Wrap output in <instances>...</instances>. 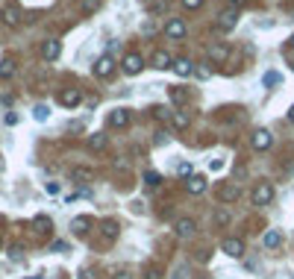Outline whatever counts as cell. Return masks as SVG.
<instances>
[{
	"instance_id": "45",
	"label": "cell",
	"mask_w": 294,
	"mask_h": 279,
	"mask_svg": "<svg viewBox=\"0 0 294 279\" xmlns=\"http://www.w3.org/2000/svg\"><path fill=\"white\" fill-rule=\"evenodd\" d=\"M0 250H3V238H0Z\"/></svg>"
},
{
	"instance_id": "32",
	"label": "cell",
	"mask_w": 294,
	"mask_h": 279,
	"mask_svg": "<svg viewBox=\"0 0 294 279\" xmlns=\"http://www.w3.org/2000/svg\"><path fill=\"white\" fill-rule=\"evenodd\" d=\"M153 115L159 118V121H168V118L174 115V112H168V109H165V106H153Z\"/></svg>"
},
{
	"instance_id": "26",
	"label": "cell",
	"mask_w": 294,
	"mask_h": 279,
	"mask_svg": "<svg viewBox=\"0 0 294 279\" xmlns=\"http://www.w3.org/2000/svg\"><path fill=\"white\" fill-rule=\"evenodd\" d=\"M194 74H197V80H209L212 77V62L206 59V62H200L197 68H194Z\"/></svg>"
},
{
	"instance_id": "20",
	"label": "cell",
	"mask_w": 294,
	"mask_h": 279,
	"mask_svg": "<svg viewBox=\"0 0 294 279\" xmlns=\"http://www.w3.org/2000/svg\"><path fill=\"white\" fill-rule=\"evenodd\" d=\"M71 179H74V182H92L94 171L92 168H74V171H71Z\"/></svg>"
},
{
	"instance_id": "43",
	"label": "cell",
	"mask_w": 294,
	"mask_h": 279,
	"mask_svg": "<svg viewBox=\"0 0 294 279\" xmlns=\"http://www.w3.org/2000/svg\"><path fill=\"white\" fill-rule=\"evenodd\" d=\"M233 6L238 9V6H244V0H233Z\"/></svg>"
},
{
	"instance_id": "38",
	"label": "cell",
	"mask_w": 294,
	"mask_h": 279,
	"mask_svg": "<svg viewBox=\"0 0 294 279\" xmlns=\"http://www.w3.org/2000/svg\"><path fill=\"white\" fill-rule=\"evenodd\" d=\"M44 191H47V194H59V182H47Z\"/></svg>"
},
{
	"instance_id": "28",
	"label": "cell",
	"mask_w": 294,
	"mask_h": 279,
	"mask_svg": "<svg viewBox=\"0 0 294 279\" xmlns=\"http://www.w3.org/2000/svg\"><path fill=\"white\" fill-rule=\"evenodd\" d=\"M100 9V0H80V12L82 15H92V12Z\"/></svg>"
},
{
	"instance_id": "14",
	"label": "cell",
	"mask_w": 294,
	"mask_h": 279,
	"mask_svg": "<svg viewBox=\"0 0 294 279\" xmlns=\"http://www.w3.org/2000/svg\"><path fill=\"white\" fill-rule=\"evenodd\" d=\"M150 65L153 68H159V71H165V68L174 65V59H171V53H165V50H156V53L150 56Z\"/></svg>"
},
{
	"instance_id": "6",
	"label": "cell",
	"mask_w": 294,
	"mask_h": 279,
	"mask_svg": "<svg viewBox=\"0 0 294 279\" xmlns=\"http://www.w3.org/2000/svg\"><path fill=\"white\" fill-rule=\"evenodd\" d=\"M59 103L68 106V109H74V106L82 103V91H80V88H62V91H59Z\"/></svg>"
},
{
	"instance_id": "34",
	"label": "cell",
	"mask_w": 294,
	"mask_h": 279,
	"mask_svg": "<svg viewBox=\"0 0 294 279\" xmlns=\"http://www.w3.org/2000/svg\"><path fill=\"white\" fill-rule=\"evenodd\" d=\"M144 279H162V268L150 265V268H147V276H144Z\"/></svg>"
},
{
	"instance_id": "23",
	"label": "cell",
	"mask_w": 294,
	"mask_h": 279,
	"mask_svg": "<svg viewBox=\"0 0 294 279\" xmlns=\"http://www.w3.org/2000/svg\"><path fill=\"white\" fill-rule=\"evenodd\" d=\"M171 124H174V129H188L191 115H188V112H174V115H171Z\"/></svg>"
},
{
	"instance_id": "33",
	"label": "cell",
	"mask_w": 294,
	"mask_h": 279,
	"mask_svg": "<svg viewBox=\"0 0 294 279\" xmlns=\"http://www.w3.org/2000/svg\"><path fill=\"white\" fill-rule=\"evenodd\" d=\"M215 223H218V226H227V223H230V212L221 209L218 215H215Z\"/></svg>"
},
{
	"instance_id": "7",
	"label": "cell",
	"mask_w": 294,
	"mask_h": 279,
	"mask_svg": "<svg viewBox=\"0 0 294 279\" xmlns=\"http://www.w3.org/2000/svg\"><path fill=\"white\" fill-rule=\"evenodd\" d=\"M141 68H144V59H141L139 53H127V56H124V74L135 77V74H141Z\"/></svg>"
},
{
	"instance_id": "18",
	"label": "cell",
	"mask_w": 294,
	"mask_h": 279,
	"mask_svg": "<svg viewBox=\"0 0 294 279\" xmlns=\"http://www.w3.org/2000/svg\"><path fill=\"white\" fill-rule=\"evenodd\" d=\"M15 71H18V62L12 56H6L3 62H0V80H9V77H15Z\"/></svg>"
},
{
	"instance_id": "39",
	"label": "cell",
	"mask_w": 294,
	"mask_h": 279,
	"mask_svg": "<svg viewBox=\"0 0 294 279\" xmlns=\"http://www.w3.org/2000/svg\"><path fill=\"white\" fill-rule=\"evenodd\" d=\"M209 168H212V171H221V168H223V162H221V159H212V162H209Z\"/></svg>"
},
{
	"instance_id": "2",
	"label": "cell",
	"mask_w": 294,
	"mask_h": 279,
	"mask_svg": "<svg viewBox=\"0 0 294 279\" xmlns=\"http://www.w3.org/2000/svg\"><path fill=\"white\" fill-rule=\"evenodd\" d=\"M235 24H238V9H235V6H227V9L218 15V30H221V33H230Z\"/></svg>"
},
{
	"instance_id": "11",
	"label": "cell",
	"mask_w": 294,
	"mask_h": 279,
	"mask_svg": "<svg viewBox=\"0 0 294 279\" xmlns=\"http://www.w3.org/2000/svg\"><path fill=\"white\" fill-rule=\"evenodd\" d=\"M194 229H197V223L191 221V218H179V221L174 223V232L179 235V238H191Z\"/></svg>"
},
{
	"instance_id": "22",
	"label": "cell",
	"mask_w": 294,
	"mask_h": 279,
	"mask_svg": "<svg viewBox=\"0 0 294 279\" xmlns=\"http://www.w3.org/2000/svg\"><path fill=\"white\" fill-rule=\"evenodd\" d=\"M88 226H92V218H85V215L71 221V229H74L77 235H85V232H88Z\"/></svg>"
},
{
	"instance_id": "10",
	"label": "cell",
	"mask_w": 294,
	"mask_h": 279,
	"mask_svg": "<svg viewBox=\"0 0 294 279\" xmlns=\"http://www.w3.org/2000/svg\"><path fill=\"white\" fill-rule=\"evenodd\" d=\"M0 18H3V24H6V27H18V24H21V9H18L15 3H9V6H3Z\"/></svg>"
},
{
	"instance_id": "19",
	"label": "cell",
	"mask_w": 294,
	"mask_h": 279,
	"mask_svg": "<svg viewBox=\"0 0 294 279\" xmlns=\"http://www.w3.org/2000/svg\"><path fill=\"white\" fill-rule=\"evenodd\" d=\"M262 244L268 247V250H277V247L282 244V232H280V229H268L265 238H262Z\"/></svg>"
},
{
	"instance_id": "9",
	"label": "cell",
	"mask_w": 294,
	"mask_h": 279,
	"mask_svg": "<svg viewBox=\"0 0 294 279\" xmlns=\"http://www.w3.org/2000/svg\"><path fill=\"white\" fill-rule=\"evenodd\" d=\"M238 197H241V188L235 185V182H227V185H221V191H218V200H221V203H235Z\"/></svg>"
},
{
	"instance_id": "21",
	"label": "cell",
	"mask_w": 294,
	"mask_h": 279,
	"mask_svg": "<svg viewBox=\"0 0 294 279\" xmlns=\"http://www.w3.org/2000/svg\"><path fill=\"white\" fill-rule=\"evenodd\" d=\"M109 124H112V127H127V124H129V112H127V109H115V112L109 115Z\"/></svg>"
},
{
	"instance_id": "5",
	"label": "cell",
	"mask_w": 294,
	"mask_h": 279,
	"mask_svg": "<svg viewBox=\"0 0 294 279\" xmlns=\"http://www.w3.org/2000/svg\"><path fill=\"white\" fill-rule=\"evenodd\" d=\"M221 250L227 253V256L241 259V256H244V241H241V238H223V241H221Z\"/></svg>"
},
{
	"instance_id": "41",
	"label": "cell",
	"mask_w": 294,
	"mask_h": 279,
	"mask_svg": "<svg viewBox=\"0 0 294 279\" xmlns=\"http://www.w3.org/2000/svg\"><path fill=\"white\" fill-rule=\"evenodd\" d=\"M112 279H132V276H129L127 270H118V273H115V276H112Z\"/></svg>"
},
{
	"instance_id": "42",
	"label": "cell",
	"mask_w": 294,
	"mask_h": 279,
	"mask_svg": "<svg viewBox=\"0 0 294 279\" xmlns=\"http://www.w3.org/2000/svg\"><path fill=\"white\" fill-rule=\"evenodd\" d=\"M288 121H291V124H294V106H291V109H288Z\"/></svg>"
},
{
	"instance_id": "37",
	"label": "cell",
	"mask_w": 294,
	"mask_h": 279,
	"mask_svg": "<svg viewBox=\"0 0 294 279\" xmlns=\"http://www.w3.org/2000/svg\"><path fill=\"white\" fill-rule=\"evenodd\" d=\"M24 256V250H21V247H18V244H15V247H12V250H9V259H12V262H18V259H21Z\"/></svg>"
},
{
	"instance_id": "24",
	"label": "cell",
	"mask_w": 294,
	"mask_h": 279,
	"mask_svg": "<svg viewBox=\"0 0 294 279\" xmlns=\"http://www.w3.org/2000/svg\"><path fill=\"white\" fill-rule=\"evenodd\" d=\"M118 229H121V226H118L115 221H106V223H103V238H106V241H115V238H118Z\"/></svg>"
},
{
	"instance_id": "25",
	"label": "cell",
	"mask_w": 294,
	"mask_h": 279,
	"mask_svg": "<svg viewBox=\"0 0 294 279\" xmlns=\"http://www.w3.org/2000/svg\"><path fill=\"white\" fill-rule=\"evenodd\" d=\"M88 147H92V150H103V147H106V135H103V132L88 135Z\"/></svg>"
},
{
	"instance_id": "3",
	"label": "cell",
	"mask_w": 294,
	"mask_h": 279,
	"mask_svg": "<svg viewBox=\"0 0 294 279\" xmlns=\"http://www.w3.org/2000/svg\"><path fill=\"white\" fill-rule=\"evenodd\" d=\"M186 21H183V18H171V21L165 24V35H168V38H174V41H183V38H186Z\"/></svg>"
},
{
	"instance_id": "44",
	"label": "cell",
	"mask_w": 294,
	"mask_h": 279,
	"mask_svg": "<svg viewBox=\"0 0 294 279\" xmlns=\"http://www.w3.org/2000/svg\"><path fill=\"white\" fill-rule=\"evenodd\" d=\"M288 47H294V35H291V38H288Z\"/></svg>"
},
{
	"instance_id": "13",
	"label": "cell",
	"mask_w": 294,
	"mask_h": 279,
	"mask_svg": "<svg viewBox=\"0 0 294 279\" xmlns=\"http://www.w3.org/2000/svg\"><path fill=\"white\" fill-rule=\"evenodd\" d=\"M59 53H62V44H59L56 38H47L44 44H41V56H44L47 62H53V59H59Z\"/></svg>"
},
{
	"instance_id": "17",
	"label": "cell",
	"mask_w": 294,
	"mask_h": 279,
	"mask_svg": "<svg viewBox=\"0 0 294 279\" xmlns=\"http://www.w3.org/2000/svg\"><path fill=\"white\" fill-rule=\"evenodd\" d=\"M227 59H230V47H227V44H215L209 50V62H212V65H215V62H227Z\"/></svg>"
},
{
	"instance_id": "40",
	"label": "cell",
	"mask_w": 294,
	"mask_h": 279,
	"mask_svg": "<svg viewBox=\"0 0 294 279\" xmlns=\"http://www.w3.org/2000/svg\"><path fill=\"white\" fill-rule=\"evenodd\" d=\"M165 141H168V132H165V129H162V132L156 135V144H165Z\"/></svg>"
},
{
	"instance_id": "36",
	"label": "cell",
	"mask_w": 294,
	"mask_h": 279,
	"mask_svg": "<svg viewBox=\"0 0 294 279\" xmlns=\"http://www.w3.org/2000/svg\"><path fill=\"white\" fill-rule=\"evenodd\" d=\"M183 6H186L188 12H191V9H200V6H203V0H183Z\"/></svg>"
},
{
	"instance_id": "4",
	"label": "cell",
	"mask_w": 294,
	"mask_h": 279,
	"mask_svg": "<svg viewBox=\"0 0 294 279\" xmlns=\"http://www.w3.org/2000/svg\"><path fill=\"white\" fill-rule=\"evenodd\" d=\"M115 74V59L112 56H100L94 62V77H100V80H109Z\"/></svg>"
},
{
	"instance_id": "31",
	"label": "cell",
	"mask_w": 294,
	"mask_h": 279,
	"mask_svg": "<svg viewBox=\"0 0 294 279\" xmlns=\"http://www.w3.org/2000/svg\"><path fill=\"white\" fill-rule=\"evenodd\" d=\"M159 182H162V176L156 174V171H147V174H144V185L147 188H156Z\"/></svg>"
},
{
	"instance_id": "16",
	"label": "cell",
	"mask_w": 294,
	"mask_h": 279,
	"mask_svg": "<svg viewBox=\"0 0 294 279\" xmlns=\"http://www.w3.org/2000/svg\"><path fill=\"white\" fill-rule=\"evenodd\" d=\"M186 191L188 194H203V191H206V179H203V176H188Z\"/></svg>"
},
{
	"instance_id": "35",
	"label": "cell",
	"mask_w": 294,
	"mask_h": 279,
	"mask_svg": "<svg viewBox=\"0 0 294 279\" xmlns=\"http://www.w3.org/2000/svg\"><path fill=\"white\" fill-rule=\"evenodd\" d=\"M147 12H165V0H153L150 6H147Z\"/></svg>"
},
{
	"instance_id": "46",
	"label": "cell",
	"mask_w": 294,
	"mask_h": 279,
	"mask_svg": "<svg viewBox=\"0 0 294 279\" xmlns=\"http://www.w3.org/2000/svg\"><path fill=\"white\" fill-rule=\"evenodd\" d=\"M203 279H209V276H203Z\"/></svg>"
},
{
	"instance_id": "30",
	"label": "cell",
	"mask_w": 294,
	"mask_h": 279,
	"mask_svg": "<svg viewBox=\"0 0 294 279\" xmlns=\"http://www.w3.org/2000/svg\"><path fill=\"white\" fill-rule=\"evenodd\" d=\"M33 118L38 121V124H41V121H47V118H50V109H47L44 103H38V106L33 109Z\"/></svg>"
},
{
	"instance_id": "29",
	"label": "cell",
	"mask_w": 294,
	"mask_h": 279,
	"mask_svg": "<svg viewBox=\"0 0 294 279\" xmlns=\"http://www.w3.org/2000/svg\"><path fill=\"white\" fill-rule=\"evenodd\" d=\"M33 226H35V232H38V235L50 232V221H47L44 215H38V218H35V221H33Z\"/></svg>"
},
{
	"instance_id": "27",
	"label": "cell",
	"mask_w": 294,
	"mask_h": 279,
	"mask_svg": "<svg viewBox=\"0 0 294 279\" xmlns=\"http://www.w3.org/2000/svg\"><path fill=\"white\" fill-rule=\"evenodd\" d=\"M280 74H277V71H268V74H265V77H262V85H265V88H274V85H280Z\"/></svg>"
},
{
	"instance_id": "12",
	"label": "cell",
	"mask_w": 294,
	"mask_h": 279,
	"mask_svg": "<svg viewBox=\"0 0 294 279\" xmlns=\"http://www.w3.org/2000/svg\"><path fill=\"white\" fill-rule=\"evenodd\" d=\"M168 100L174 106H186L188 103V88L186 85H171V88H168Z\"/></svg>"
},
{
	"instance_id": "1",
	"label": "cell",
	"mask_w": 294,
	"mask_h": 279,
	"mask_svg": "<svg viewBox=\"0 0 294 279\" xmlns=\"http://www.w3.org/2000/svg\"><path fill=\"white\" fill-rule=\"evenodd\" d=\"M250 197H253V206H268L270 200H274V185L270 182H259Z\"/></svg>"
},
{
	"instance_id": "15",
	"label": "cell",
	"mask_w": 294,
	"mask_h": 279,
	"mask_svg": "<svg viewBox=\"0 0 294 279\" xmlns=\"http://www.w3.org/2000/svg\"><path fill=\"white\" fill-rule=\"evenodd\" d=\"M171 68H174V74L176 77H191V74H194V65H191V62H188V59H174V65H171Z\"/></svg>"
},
{
	"instance_id": "8",
	"label": "cell",
	"mask_w": 294,
	"mask_h": 279,
	"mask_svg": "<svg viewBox=\"0 0 294 279\" xmlns=\"http://www.w3.org/2000/svg\"><path fill=\"white\" fill-rule=\"evenodd\" d=\"M250 144H253V150H268L270 144H274V135H270L268 129H256L253 138H250Z\"/></svg>"
}]
</instances>
